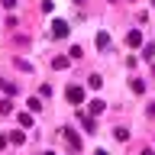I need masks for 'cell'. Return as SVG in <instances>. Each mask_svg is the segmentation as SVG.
Returning <instances> with one entry per match:
<instances>
[{"instance_id":"20","label":"cell","mask_w":155,"mask_h":155,"mask_svg":"<svg viewBox=\"0 0 155 155\" xmlns=\"http://www.w3.org/2000/svg\"><path fill=\"white\" fill-rule=\"evenodd\" d=\"M94 155H107V152H104V149H97V152H94Z\"/></svg>"},{"instance_id":"11","label":"cell","mask_w":155,"mask_h":155,"mask_svg":"<svg viewBox=\"0 0 155 155\" xmlns=\"http://www.w3.org/2000/svg\"><path fill=\"white\" fill-rule=\"evenodd\" d=\"M10 110H13V104H10V100H0V116H7Z\"/></svg>"},{"instance_id":"17","label":"cell","mask_w":155,"mask_h":155,"mask_svg":"<svg viewBox=\"0 0 155 155\" xmlns=\"http://www.w3.org/2000/svg\"><path fill=\"white\" fill-rule=\"evenodd\" d=\"M10 142V136H0V149H3V145H7Z\"/></svg>"},{"instance_id":"3","label":"cell","mask_w":155,"mask_h":155,"mask_svg":"<svg viewBox=\"0 0 155 155\" xmlns=\"http://www.w3.org/2000/svg\"><path fill=\"white\" fill-rule=\"evenodd\" d=\"M126 45H129V48H139V45H142V32H139V29H133V32L126 36Z\"/></svg>"},{"instance_id":"8","label":"cell","mask_w":155,"mask_h":155,"mask_svg":"<svg viewBox=\"0 0 155 155\" xmlns=\"http://www.w3.org/2000/svg\"><path fill=\"white\" fill-rule=\"evenodd\" d=\"M19 126L29 129V126H32V113H19Z\"/></svg>"},{"instance_id":"18","label":"cell","mask_w":155,"mask_h":155,"mask_svg":"<svg viewBox=\"0 0 155 155\" xmlns=\"http://www.w3.org/2000/svg\"><path fill=\"white\" fill-rule=\"evenodd\" d=\"M149 116H155V104H149Z\"/></svg>"},{"instance_id":"9","label":"cell","mask_w":155,"mask_h":155,"mask_svg":"<svg viewBox=\"0 0 155 155\" xmlns=\"http://www.w3.org/2000/svg\"><path fill=\"white\" fill-rule=\"evenodd\" d=\"M29 110L39 113V110H42V100H39V97H29Z\"/></svg>"},{"instance_id":"6","label":"cell","mask_w":155,"mask_h":155,"mask_svg":"<svg viewBox=\"0 0 155 155\" xmlns=\"http://www.w3.org/2000/svg\"><path fill=\"white\" fill-rule=\"evenodd\" d=\"M104 113V100H91V116H100Z\"/></svg>"},{"instance_id":"10","label":"cell","mask_w":155,"mask_h":155,"mask_svg":"<svg viewBox=\"0 0 155 155\" xmlns=\"http://www.w3.org/2000/svg\"><path fill=\"white\" fill-rule=\"evenodd\" d=\"M0 87H3L7 94H16V84H13V81H0Z\"/></svg>"},{"instance_id":"14","label":"cell","mask_w":155,"mask_h":155,"mask_svg":"<svg viewBox=\"0 0 155 155\" xmlns=\"http://www.w3.org/2000/svg\"><path fill=\"white\" fill-rule=\"evenodd\" d=\"M152 55H155V45H145L142 48V58H145V61H152Z\"/></svg>"},{"instance_id":"15","label":"cell","mask_w":155,"mask_h":155,"mask_svg":"<svg viewBox=\"0 0 155 155\" xmlns=\"http://www.w3.org/2000/svg\"><path fill=\"white\" fill-rule=\"evenodd\" d=\"M113 136L120 139V142H126V139H129V133H126V129H113Z\"/></svg>"},{"instance_id":"12","label":"cell","mask_w":155,"mask_h":155,"mask_svg":"<svg viewBox=\"0 0 155 155\" xmlns=\"http://www.w3.org/2000/svg\"><path fill=\"white\" fill-rule=\"evenodd\" d=\"M133 91H136V94H145V81H139V78H136V81H133Z\"/></svg>"},{"instance_id":"7","label":"cell","mask_w":155,"mask_h":155,"mask_svg":"<svg viewBox=\"0 0 155 155\" xmlns=\"http://www.w3.org/2000/svg\"><path fill=\"white\" fill-rule=\"evenodd\" d=\"M110 45V36H107V32H97V48H107Z\"/></svg>"},{"instance_id":"13","label":"cell","mask_w":155,"mask_h":155,"mask_svg":"<svg viewBox=\"0 0 155 155\" xmlns=\"http://www.w3.org/2000/svg\"><path fill=\"white\" fill-rule=\"evenodd\" d=\"M23 139H26V136L19 133V129H16V133H10V142H13V145H19V142H23Z\"/></svg>"},{"instance_id":"2","label":"cell","mask_w":155,"mask_h":155,"mask_svg":"<svg viewBox=\"0 0 155 155\" xmlns=\"http://www.w3.org/2000/svg\"><path fill=\"white\" fill-rule=\"evenodd\" d=\"M52 36H55V39H65L68 36V23H65V19H55V23H52Z\"/></svg>"},{"instance_id":"4","label":"cell","mask_w":155,"mask_h":155,"mask_svg":"<svg viewBox=\"0 0 155 155\" xmlns=\"http://www.w3.org/2000/svg\"><path fill=\"white\" fill-rule=\"evenodd\" d=\"M71 65V55H58V58H52V68L55 71H61V68H68Z\"/></svg>"},{"instance_id":"16","label":"cell","mask_w":155,"mask_h":155,"mask_svg":"<svg viewBox=\"0 0 155 155\" xmlns=\"http://www.w3.org/2000/svg\"><path fill=\"white\" fill-rule=\"evenodd\" d=\"M0 3H3L7 10H16V0H0Z\"/></svg>"},{"instance_id":"5","label":"cell","mask_w":155,"mask_h":155,"mask_svg":"<svg viewBox=\"0 0 155 155\" xmlns=\"http://www.w3.org/2000/svg\"><path fill=\"white\" fill-rule=\"evenodd\" d=\"M65 139H68V145H71V149H81V136H78V133H71V129H68Z\"/></svg>"},{"instance_id":"1","label":"cell","mask_w":155,"mask_h":155,"mask_svg":"<svg viewBox=\"0 0 155 155\" xmlns=\"http://www.w3.org/2000/svg\"><path fill=\"white\" fill-rule=\"evenodd\" d=\"M65 97H68V104H81V100H84V91H81L78 84H71V87L65 91Z\"/></svg>"},{"instance_id":"19","label":"cell","mask_w":155,"mask_h":155,"mask_svg":"<svg viewBox=\"0 0 155 155\" xmlns=\"http://www.w3.org/2000/svg\"><path fill=\"white\" fill-rule=\"evenodd\" d=\"M142 155H155V152H152V149H145V152H142Z\"/></svg>"}]
</instances>
